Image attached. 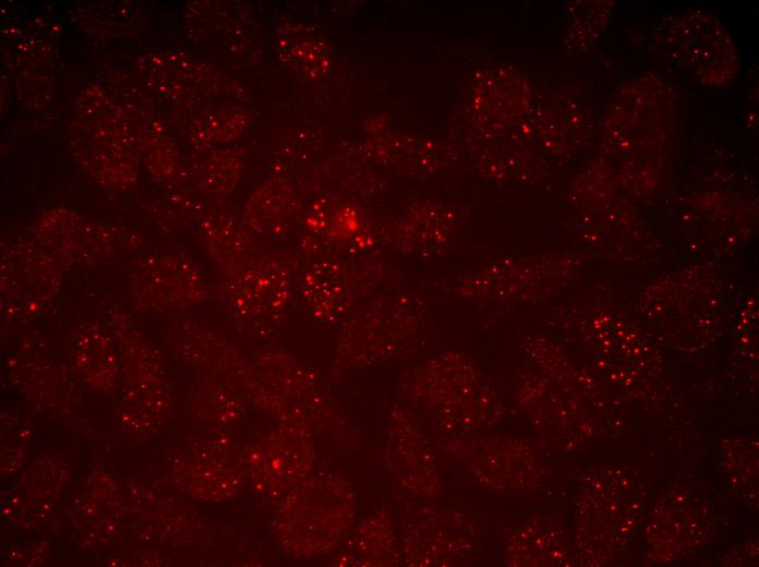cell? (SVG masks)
Returning a JSON list of instances; mask_svg holds the SVG:
<instances>
[{
  "instance_id": "obj_1",
  "label": "cell",
  "mask_w": 759,
  "mask_h": 567,
  "mask_svg": "<svg viewBox=\"0 0 759 567\" xmlns=\"http://www.w3.org/2000/svg\"><path fill=\"white\" fill-rule=\"evenodd\" d=\"M689 31L679 29L667 39L678 60L683 61L701 81L711 85H722L735 75L736 56L732 40L721 24L709 15L695 19L694 29L690 16H687Z\"/></svg>"
}]
</instances>
